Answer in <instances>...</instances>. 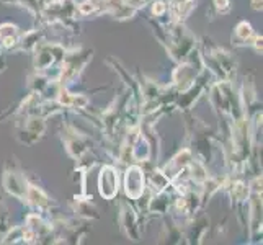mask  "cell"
Instances as JSON below:
<instances>
[{
	"instance_id": "21",
	"label": "cell",
	"mask_w": 263,
	"mask_h": 245,
	"mask_svg": "<svg viewBox=\"0 0 263 245\" xmlns=\"http://www.w3.org/2000/svg\"><path fill=\"white\" fill-rule=\"evenodd\" d=\"M172 183V180L165 175V172L164 170H154L152 172V175H151V190H152V193H164L167 186Z\"/></svg>"
},
{
	"instance_id": "5",
	"label": "cell",
	"mask_w": 263,
	"mask_h": 245,
	"mask_svg": "<svg viewBox=\"0 0 263 245\" xmlns=\"http://www.w3.org/2000/svg\"><path fill=\"white\" fill-rule=\"evenodd\" d=\"M64 56H66V49L59 46V44L38 43L34 48V59H33L34 69L38 72L48 70L49 67L56 64V62H62Z\"/></svg>"
},
{
	"instance_id": "11",
	"label": "cell",
	"mask_w": 263,
	"mask_h": 245,
	"mask_svg": "<svg viewBox=\"0 0 263 245\" xmlns=\"http://www.w3.org/2000/svg\"><path fill=\"white\" fill-rule=\"evenodd\" d=\"M120 222L121 229L126 234V237H129L131 240L139 239V228H138V216H136L134 210L129 204H121L120 211Z\"/></svg>"
},
{
	"instance_id": "13",
	"label": "cell",
	"mask_w": 263,
	"mask_h": 245,
	"mask_svg": "<svg viewBox=\"0 0 263 245\" xmlns=\"http://www.w3.org/2000/svg\"><path fill=\"white\" fill-rule=\"evenodd\" d=\"M193 160V156H192V150H188V149H183L181 152H178L177 156L170 160V163L165 167V175L172 180V178H175L178 174H181L188 165H190V162Z\"/></svg>"
},
{
	"instance_id": "26",
	"label": "cell",
	"mask_w": 263,
	"mask_h": 245,
	"mask_svg": "<svg viewBox=\"0 0 263 245\" xmlns=\"http://www.w3.org/2000/svg\"><path fill=\"white\" fill-rule=\"evenodd\" d=\"M168 10V7L165 2H162V0H157V2H154V7H152V13L156 16H162L165 12Z\"/></svg>"
},
{
	"instance_id": "9",
	"label": "cell",
	"mask_w": 263,
	"mask_h": 245,
	"mask_svg": "<svg viewBox=\"0 0 263 245\" xmlns=\"http://www.w3.org/2000/svg\"><path fill=\"white\" fill-rule=\"evenodd\" d=\"M118 188H120V177H118V170L113 165H105L100 170L98 177V192L105 199H113L118 195Z\"/></svg>"
},
{
	"instance_id": "10",
	"label": "cell",
	"mask_w": 263,
	"mask_h": 245,
	"mask_svg": "<svg viewBox=\"0 0 263 245\" xmlns=\"http://www.w3.org/2000/svg\"><path fill=\"white\" fill-rule=\"evenodd\" d=\"M44 131H46L44 118L38 116V115H30L23 124V129L20 131V134H18V139L25 144H33L41 138Z\"/></svg>"
},
{
	"instance_id": "12",
	"label": "cell",
	"mask_w": 263,
	"mask_h": 245,
	"mask_svg": "<svg viewBox=\"0 0 263 245\" xmlns=\"http://www.w3.org/2000/svg\"><path fill=\"white\" fill-rule=\"evenodd\" d=\"M196 82V70H195V66L192 62L188 61H183L181 64L175 69L174 72V84L175 87L180 90V92H183V90L190 88L193 84Z\"/></svg>"
},
{
	"instance_id": "27",
	"label": "cell",
	"mask_w": 263,
	"mask_h": 245,
	"mask_svg": "<svg viewBox=\"0 0 263 245\" xmlns=\"http://www.w3.org/2000/svg\"><path fill=\"white\" fill-rule=\"evenodd\" d=\"M214 7L219 13H229L231 12V2L229 0H214Z\"/></svg>"
},
{
	"instance_id": "19",
	"label": "cell",
	"mask_w": 263,
	"mask_h": 245,
	"mask_svg": "<svg viewBox=\"0 0 263 245\" xmlns=\"http://www.w3.org/2000/svg\"><path fill=\"white\" fill-rule=\"evenodd\" d=\"M77 12L85 16L106 13V0H84V2L77 7Z\"/></svg>"
},
{
	"instance_id": "1",
	"label": "cell",
	"mask_w": 263,
	"mask_h": 245,
	"mask_svg": "<svg viewBox=\"0 0 263 245\" xmlns=\"http://www.w3.org/2000/svg\"><path fill=\"white\" fill-rule=\"evenodd\" d=\"M195 36L190 33L183 25L177 23L168 30V43L167 51L177 62L186 61L195 49Z\"/></svg>"
},
{
	"instance_id": "16",
	"label": "cell",
	"mask_w": 263,
	"mask_h": 245,
	"mask_svg": "<svg viewBox=\"0 0 263 245\" xmlns=\"http://www.w3.org/2000/svg\"><path fill=\"white\" fill-rule=\"evenodd\" d=\"M26 203L30 206L36 208V210L44 211V210H49L51 206V199L48 198V195L43 192L41 188L30 185L28 186V193H26Z\"/></svg>"
},
{
	"instance_id": "6",
	"label": "cell",
	"mask_w": 263,
	"mask_h": 245,
	"mask_svg": "<svg viewBox=\"0 0 263 245\" xmlns=\"http://www.w3.org/2000/svg\"><path fill=\"white\" fill-rule=\"evenodd\" d=\"M77 12L76 0H58V2H49L44 8V16L49 22H61L67 25V20L72 18Z\"/></svg>"
},
{
	"instance_id": "24",
	"label": "cell",
	"mask_w": 263,
	"mask_h": 245,
	"mask_svg": "<svg viewBox=\"0 0 263 245\" xmlns=\"http://www.w3.org/2000/svg\"><path fill=\"white\" fill-rule=\"evenodd\" d=\"M252 36H253V30H252L250 23L240 22L237 26H235V40H237V41L249 44L250 40H252Z\"/></svg>"
},
{
	"instance_id": "8",
	"label": "cell",
	"mask_w": 263,
	"mask_h": 245,
	"mask_svg": "<svg viewBox=\"0 0 263 245\" xmlns=\"http://www.w3.org/2000/svg\"><path fill=\"white\" fill-rule=\"evenodd\" d=\"M30 183L26 181L22 172L16 170H7L4 174V188L8 195L15 196L20 201H26V193H28Z\"/></svg>"
},
{
	"instance_id": "2",
	"label": "cell",
	"mask_w": 263,
	"mask_h": 245,
	"mask_svg": "<svg viewBox=\"0 0 263 245\" xmlns=\"http://www.w3.org/2000/svg\"><path fill=\"white\" fill-rule=\"evenodd\" d=\"M252 146V131L250 121L246 115L235 118L232 124V160L242 165L250 156Z\"/></svg>"
},
{
	"instance_id": "14",
	"label": "cell",
	"mask_w": 263,
	"mask_h": 245,
	"mask_svg": "<svg viewBox=\"0 0 263 245\" xmlns=\"http://www.w3.org/2000/svg\"><path fill=\"white\" fill-rule=\"evenodd\" d=\"M196 7V0H170V13L177 23H183L186 16Z\"/></svg>"
},
{
	"instance_id": "20",
	"label": "cell",
	"mask_w": 263,
	"mask_h": 245,
	"mask_svg": "<svg viewBox=\"0 0 263 245\" xmlns=\"http://www.w3.org/2000/svg\"><path fill=\"white\" fill-rule=\"evenodd\" d=\"M186 172H188V178L192 181H195V183H198V185H203L204 181L210 178V177H208V170L204 168L203 163L198 162V160L190 162V165L186 167Z\"/></svg>"
},
{
	"instance_id": "4",
	"label": "cell",
	"mask_w": 263,
	"mask_h": 245,
	"mask_svg": "<svg viewBox=\"0 0 263 245\" xmlns=\"http://www.w3.org/2000/svg\"><path fill=\"white\" fill-rule=\"evenodd\" d=\"M204 61H206L208 69L214 72L222 82H232L237 64H235V59L232 58L231 52L214 48L208 56H204Z\"/></svg>"
},
{
	"instance_id": "3",
	"label": "cell",
	"mask_w": 263,
	"mask_h": 245,
	"mask_svg": "<svg viewBox=\"0 0 263 245\" xmlns=\"http://www.w3.org/2000/svg\"><path fill=\"white\" fill-rule=\"evenodd\" d=\"M90 59H92V51L79 49V51L66 52L64 59H62L61 70H59V79H58L59 85L66 87L72 80H76Z\"/></svg>"
},
{
	"instance_id": "28",
	"label": "cell",
	"mask_w": 263,
	"mask_h": 245,
	"mask_svg": "<svg viewBox=\"0 0 263 245\" xmlns=\"http://www.w3.org/2000/svg\"><path fill=\"white\" fill-rule=\"evenodd\" d=\"M261 2H263V0H250V4H252V8H253V10L260 12V10H261Z\"/></svg>"
},
{
	"instance_id": "22",
	"label": "cell",
	"mask_w": 263,
	"mask_h": 245,
	"mask_svg": "<svg viewBox=\"0 0 263 245\" xmlns=\"http://www.w3.org/2000/svg\"><path fill=\"white\" fill-rule=\"evenodd\" d=\"M92 198H85V199H79L77 204H76V211L84 216L88 217V219H97L98 217V211H97V206L90 201Z\"/></svg>"
},
{
	"instance_id": "23",
	"label": "cell",
	"mask_w": 263,
	"mask_h": 245,
	"mask_svg": "<svg viewBox=\"0 0 263 245\" xmlns=\"http://www.w3.org/2000/svg\"><path fill=\"white\" fill-rule=\"evenodd\" d=\"M231 196L235 203H246L250 196V186L242 183V181H235L231 185Z\"/></svg>"
},
{
	"instance_id": "25",
	"label": "cell",
	"mask_w": 263,
	"mask_h": 245,
	"mask_svg": "<svg viewBox=\"0 0 263 245\" xmlns=\"http://www.w3.org/2000/svg\"><path fill=\"white\" fill-rule=\"evenodd\" d=\"M18 34H20V31H18L15 25H12V23L0 25V43H2L5 38H13V36H18Z\"/></svg>"
},
{
	"instance_id": "7",
	"label": "cell",
	"mask_w": 263,
	"mask_h": 245,
	"mask_svg": "<svg viewBox=\"0 0 263 245\" xmlns=\"http://www.w3.org/2000/svg\"><path fill=\"white\" fill-rule=\"evenodd\" d=\"M146 190V177L139 165H129L124 175V192L131 199H139Z\"/></svg>"
},
{
	"instance_id": "15",
	"label": "cell",
	"mask_w": 263,
	"mask_h": 245,
	"mask_svg": "<svg viewBox=\"0 0 263 245\" xmlns=\"http://www.w3.org/2000/svg\"><path fill=\"white\" fill-rule=\"evenodd\" d=\"M261 193H253L250 199V231L252 234L261 235Z\"/></svg>"
},
{
	"instance_id": "17",
	"label": "cell",
	"mask_w": 263,
	"mask_h": 245,
	"mask_svg": "<svg viewBox=\"0 0 263 245\" xmlns=\"http://www.w3.org/2000/svg\"><path fill=\"white\" fill-rule=\"evenodd\" d=\"M26 228L36 235V239L46 237V235L51 234V231H52V225L44 221L43 217L38 214H30L28 217H26Z\"/></svg>"
},
{
	"instance_id": "18",
	"label": "cell",
	"mask_w": 263,
	"mask_h": 245,
	"mask_svg": "<svg viewBox=\"0 0 263 245\" xmlns=\"http://www.w3.org/2000/svg\"><path fill=\"white\" fill-rule=\"evenodd\" d=\"M66 149H67V152L70 154L72 157L74 159H77V160H80L84 157V154L87 152V146H85V142L79 138V136L72 131V133H69L67 136H66Z\"/></svg>"
}]
</instances>
